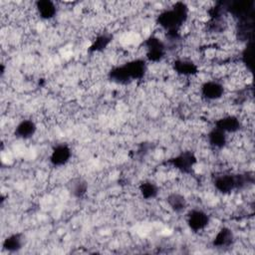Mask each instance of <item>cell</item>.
I'll return each mask as SVG.
<instances>
[{
    "instance_id": "11",
    "label": "cell",
    "mask_w": 255,
    "mask_h": 255,
    "mask_svg": "<svg viewBox=\"0 0 255 255\" xmlns=\"http://www.w3.org/2000/svg\"><path fill=\"white\" fill-rule=\"evenodd\" d=\"M228 141L229 135L214 127L210 128L206 134V142L213 149L224 148L228 144Z\"/></svg>"
},
{
    "instance_id": "4",
    "label": "cell",
    "mask_w": 255,
    "mask_h": 255,
    "mask_svg": "<svg viewBox=\"0 0 255 255\" xmlns=\"http://www.w3.org/2000/svg\"><path fill=\"white\" fill-rule=\"evenodd\" d=\"M226 88L221 80L211 79L204 81L199 85V96L207 102H215L223 98Z\"/></svg>"
},
{
    "instance_id": "10",
    "label": "cell",
    "mask_w": 255,
    "mask_h": 255,
    "mask_svg": "<svg viewBox=\"0 0 255 255\" xmlns=\"http://www.w3.org/2000/svg\"><path fill=\"white\" fill-rule=\"evenodd\" d=\"M235 242V235L233 231L226 226H222L218 228L213 235L212 245L216 248H229L233 246Z\"/></svg>"
},
{
    "instance_id": "19",
    "label": "cell",
    "mask_w": 255,
    "mask_h": 255,
    "mask_svg": "<svg viewBox=\"0 0 255 255\" xmlns=\"http://www.w3.org/2000/svg\"><path fill=\"white\" fill-rule=\"evenodd\" d=\"M112 42V35L109 33H101L92 42L89 51L91 53H100L104 51Z\"/></svg>"
},
{
    "instance_id": "8",
    "label": "cell",
    "mask_w": 255,
    "mask_h": 255,
    "mask_svg": "<svg viewBox=\"0 0 255 255\" xmlns=\"http://www.w3.org/2000/svg\"><path fill=\"white\" fill-rule=\"evenodd\" d=\"M72 157V149L67 143H58L55 145L49 156L50 163L55 167L66 165Z\"/></svg>"
},
{
    "instance_id": "9",
    "label": "cell",
    "mask_w": 255,
    "mask_h": 255,
    "mask_svg": "<svg viewBox=\"0 0 255 255\" xmlns=\"http://www.w3.org/2000/svg\"><path fill=\"white\" fill-rule=\"evenodd\" d=\"M131 81H137L144 78L147 73V62L143 58H134L124 64Z\"/></svg>"
},
{
    "instance_id": "15",
    "label": "cell",
    "mask_w": 255,
    "mask_h": 255,
    "mask_svg": "<svg viewBox=\"0 0 255 255\" xmlns=\"http://www.w3.org/2000/svg\"><path fill=\"white\" fill-rule=\"evenodd\" d=\"M68 189L73 197L81 199L86 196L89 189V184L84 178L75 177L69 181Z\"/></svg>"
},
{
    "instance_id": "5",
    "label": "cell",
    "mask_w": 255,
    "mask_h": 255,
    "mask_svg": "<svg viewBox=\"0 0 255 255\" xmlns=\"http://www.w3.org/2000/svg\"><path fill=\"white\" fill-rule=\"evenodd\" d=\"M210 223V215L201 208H192L186 213V224L193 232L205 231Z\"/></svg>"
},
{
    "instance_id": "12",
    "label": "cell",
    "mask_w": 255,
    "mask_h": 255,
    "mask_svg": "<svg viewBox=\"0 0 255 255\" xmlns=\"http://www.w3.org/2000/svg\"><path fill=\"white\" fill-rule=\"evenodd\" d=\"M167 207L174 213L184 212L188 206L186 197L179 191H171L165 197Z\"/></svg>"
},
{
    "instance_id": "13",
    "label": "cell",
    "mask_w": 255,
    "mask_h": 255,
    "mask_svg": "<svg viewBox=\"0 0 255 255\" xmlns=\"http://www.w3.org/2000/svg\"><path fill=\"white\" fill-rule=\"evenodd\" d=\"M34 9L37 16L42 20H51L57 14V5L50 0H40L34 3Z\"/></svg>"
},
{
    "instance_id": "7",
    "label": "cell",
    "mask_w": 255,
    "mask_h": 255,
    "mask_svg": "<svg viewBox=\"0 0 255 255\" xmlns=\"http://www.w3.org/2000/svg\"><path fill=\"white\" fill-rule=\"evenodd\" d=\"M173 72L181 78H193L199 73V67L197 63L188 57H178L172 64Z\"/></svg>"
},
{
    "instance_id": "14",
    "label": "cell",
    "mask_w": 255,
    "mask_h": 255,
    "mask_svg": "<svg viewBox=\"0 0 255 255\" xmlns=\"http://www.w3.org/2000/svg\"><path fill=\"white\" fill-rule=\"evenodd\" d=\"M37 131V124L31 119H25L20 121L14 129L16 137L21 139H29L35 135Z\"/></svg>"
},
{
    "instance_id": "18",
    "label": "cell",
    "mask_w": 255,
    "mask_h": 255,
    "mask_svg": "<svg viewBox=\"0 0 255 255\" xmlns=\"http://www.w3.org/2000/svg\"><path fill=\"white\" fill-rule=\"evenodd\" d=\"M108 76L112 82L118 85H128L131 82V79L124 64L113 67L110 70Z\"/></svg>"
},
{
    "instance_id": "1",
    "label": "cell",
    "mask_w": 255,
    "mask_h": 255,
    "mask_svg": "<svg viewBox=\"0 0 255 255\" xmlns=\"http://www.w3.org/2000/svg\"><path fill=\"white\" fill-rule=\"evenodd\" d=\"M189 9L183 2H176L171 7L162 10L156 17V23L165 33L180 32L188 21Z\"/></svg>"
},
{
    "instance_id": "17",
    "label": "cell",
    "mask_w": 255,
    "mask_h": 255,
    "mask_svg": "<svg viewBox=\"0 0 255 255\" xmlns=\"http://www.w3.org/2000/svg\"><path fill=\"white\" fill-rule=\"evenodd\" d=\"M138 193L145 200H151L157 197L159 193V186L154 180L146 179L138 185Z\"/></svg>"
},
{
    "instance_id": "6",
    "label": "cell",
    "mask_w": 255,
    "mask_h": 255,
    "mask_svg": "<svg viewBox=\"0 0 255 255\" xmlns=\"http://www.w3.org/2000/svg\"><path fill=\"white\" fill-rule=\"evenodd\" d=\"M214 128L224 131L228 135H232L241 131L243 122L235 114H225L215 120Z\"/></svg>"
},
{
    "instance_id": "2",
    "label": "cell",
    "mask_w": 255,
    "mask_h": 255,
    "mask_svg": "<svg viewBox=\"0 0 255 255\" xmlns=\"http://www.w3.org/2000/svg\"><path fill=\"white\" fill-rule=\"evenodd\" d=\"M144 51V60L150 63L161 62L167 53V45L158 36L151 35L142 42Z\"/></svg>"
},
{
    "instance_id": "16",
    "label": "cell",
    "mask_w": 255,
    "mask_h": 255,
    "mask_svg": "<svg viewBox=\"0 0 255 255\" xmlns=\"http://www.w3.org/2000/svg\"><path fill=\"white\" fill-rule=\"evenodd\" d=\"M23 245H24V236L22 233L17 232V233H12L8 235L3 240L2 248L3 250L9 253H14L21 250Z\"/></svg>"
},
{
    "instance_id": "3",
    "label": "cell",
    "mask_w": 255,
    "mask_h": 255,
    "mask_svg": "<svg viewBox=\"0 0 255 255\" xmlns=\"http://www.w3.org/2000/svg\"><path fill=\"white\" fill-rule=\"evenodd\" d=\"M196 163L197 157L192 150H182L167 160V164L170 168L182 175L192 173Z\"/></svg>"
}]
</instances>
